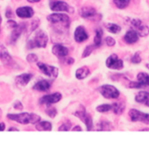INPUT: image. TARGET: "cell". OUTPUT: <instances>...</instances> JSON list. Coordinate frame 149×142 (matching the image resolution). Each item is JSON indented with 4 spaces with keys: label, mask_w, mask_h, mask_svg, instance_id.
Wrapping results in <instances>:
<instances>
[{
    "label": "cell",
    "mask_w": 149,
    "mask_h": 142,
    "mask_svg": "<svg viewBox=\"0 0 149 142\" xmlns=\"http://www.w3.org/2000/svg\"><path fill=\"white\" fill-rule=\"evenodd\" d=\"M26 60L29 63H34L38 61V57L34 54H29L27 55Z\"/></svg>",
    "instance_id": "cell-35"
},
{
    "label": "cell",
    "mask_w": 149,
    "mask_h": 142,
    "mask_svg": "<svg viewBox=\"0 0 149 142\" xmlns=\"http://www.w3.org/2000/svg\"><path fill=\"white\" fill-rule=\"evenodd\" d=\"M37 67H39L41 72L50 78H56L58 75V69L54 66L45 64L42 62L37 63Z\"/></svg>",
    "instance_id": "cell-7"
},
{
    "label": "cell",
    "mask_w": 149,
    "mask_h": 142,
    "mask_svg": "<svg viewBox=\"0 0 149 142\" xmlns=\"http://www.w3.org/2000/svg\"><path fill=\"white\" fill-rule=\"evenodd\" d=\"M2 116V111H1V109H0V117Z\"/></svg>",
    "instance_id": "cell-49"
},
{
    "label": "cell",
    "mask_w": 149,
    "mask_h": 142,
    "mask_svg": "<svg viewBox=\"0 0 149 142\" xmlns=\"http://www.w3.org/2000/svg\"><path fill=\"white\" fill-rule=\"evenodd\" d=\"M29 2H31V3H35V2H40V0H27Z\"/></svg>",
    "instance_id": "cell-47"
},
{
    "label": "cell",
    "mask_w": 149,
    "mask_h": 142,
    "mask_svg": "<svg viewBox=\"0 0 149 142\" xmlns=\"http://www.w3.org/2000/svg\"><path fill=\"white\" fill-rule=\"evenodd\" d=\"M9 120L17 122L22 125L27 124H37L40 121L41 118L40 116L36 114H29L27 112L20 113V114H8L7 115Z\"/></svg>",
    "instance_id": "cell-1"
},
{
    "label": "cell",
    "mask_w": 149,
    "mask_h": 142,
    "mask_svg": "<svg viewBox=\"0 0 149 142\" xmlns=\"http://www.w3.org/2000/svg\"><path fill=\"white\" fill-rule=\"evenodd\" d=\"M129 115H130L132 121L134 122H143L144 124L149 125V114L142 112L139 110L132 108V109H130Z\"/></svg>",
    "instance_id": "cell-6"
},
{
    "label": "cell",
    "mask_w": 149,
    "mask_h": 142,
    "mask_svg": "<svg viewBox=\"0 0 149 142\" xmlns=\"http://www.w3.org/2000/svg\"><path fill=\"white\" fill-rule=\"evenodd\" d=\"M99 128L100 129H98V130L100 131H110L113 128V126L111 123L109 122L102 121L99 125Z\"/></svg>",
    "instance_id": "cell-28"
},
{
    "label": "cell",
    "mask_w": 149,
    "mask_h": 142,
    "mask_svg": "<svg viewBox=\"0 0 149 142\" xmlns=\"http://www.w3.org/2000/svg\"><path fill=\"white\" fill-rule=\"evenodd\" d=\"M105 27L107 31L113 34H118L121 30V27L116 24H112V23H108L106 24Z\"/></svg>",
    "instance_id": "cell-25"
},
{
    "label": "cell",
    "mask_w": 149,
    "mask_h": 142,
    "mask_svg": "<svg viewBox=\"0 0 149 142\" xmlns=\"http://www.w3.org/2000/svg\"><path fill=\"white\" fill-rule=\"evenodd\" d=\"M8 131H19V130L17 129L16 127H10V128L8 129Z\"/></svg>",
    "instance_id": "cell-46"
},
{
    "label": "cell",
    "mask_w": 149,
    "mask_h": 142,
    "mask_svg": "<svg viewBox=\"0 0 149 142\" xmlns=\"http://www.w3.org/2000/svg\"><path fill=\"white\" fill-rule=\"evenodd\" d=\"M146 67H147V68L149 70V63H148V64H146Z\"/></svg>",
    "instance_id": "cell-48"
},
{
    "label": "cell",
    "mask_w": 149,
    "mask_h": 142,
    "mask_svg": "<svg viewBox=\"0 0 149 142\" xmlns=\"http://www.w3.org/2000/svg\"><path fill=\"white\" fill-rule=\"evenodd\" d=\"M74 116L78 117V119H80V120L85 124V125L86 126L87 130L90 131V130H92L93 120L92 119H91V116H90L88 113H86L85 108H84L83 110L77 111L76 112L74 113Z\"/></svg>",
    "instance_id": "cell-9"
},
{
    "label": "cell",
    "mask_w": 149,
    "mask_h": 142,
    "mask_svg": "<svg viewBox=\"0 0 149 142\" xmlns=\"http://www.w3.org/2000/svg\"><path fill=\"white\" fill-rule=\"evenodd\" d=\"M36 129L38 131H51L52 130V125L48 121H40L36 125Z\"/></svg>",
    "instance_id": "cell-22"
},
{
    "label": "cell",
    "mask_w": 149,
    "mask_h": 142,
    "mask_svg": "<svg viewBox=\"0 0 149 142\" xmlns=\"http://www.w3.org/2000/svg\"><path fill=\"white\" fill-rule=\"evenodd\" d=\"M33 76L31 73H23L18 75L15 77V82L17 84L20 86H26L29 84L31 79L32 78Z\"/></svg>",
    "instance_id": "cell-18"
},
{
    "label": "cell",
    "mask_w": 149,
    "mask_h": 142,
    "mask_svg": "<svg viewBox=\"0 0 149 142\" xmlns=\"http://www.w3.org/2000/svg\"><path fill=\"white\" fill-rule=\"evenodd\" d=\"M134 30L137 31L140 37H146L149 34V27L147 26L141 25Z\"/></svg>",
    "instance_id": "cell-27"
},
{
    "label": "cell",
    "mask_w": 149,
    "mask_h": 142,
    "mask_svg": "<svg viewBox=\"0 0 149 142\" xmlns=\"http://www.w3.org/2000/svg\"><path fill=\"white\" fill-rule=\"evenodd\" d=\"M112 110L117 115H121L125 109V104L124 103H115L112 105Z\"/></svg>",
    "instance_id": "cell-24"
},
{
    "label": "cell",
    "mask_w": 149,
    "mask_h": 142,
    "mask_svg": "<svg viewBox=\"0 0 149 142\" xmlns=\"http://www.w3.org/2000/svg\"><path fill=\"white\" fill-rule=\"evenodd\" d=\"M66 62H67V64H73V63H74V60L73 59L72 57H69V58L67 59V61H66Z\"/></svg>",
    "instance_id": "cell-43"
},
{
    "label": "cell",
    "mask_w": 149,
    "mask_h": 142,
    "mask_svg": "<svg viewBox=\"0 0 149 142\" xmlns=\"http://www.w3.org/2000/svg\"><path fill=\"white\" fill-rule=\"evenodd\" d=\"M26 29V24L24 23H21V24H18V27L13 29L12 33H11L10 39V43L11 44H15L16 41H18V38L21 35L24 30Z\"/></svg>",
    "instance_id": "cell-12"
},
{
    "label": "cell",
    "mask_w": 149,
    "mask_h": 142,
    "mask_svg": "<svg viewBox=\"0 0 149 142\" xmlns=\"http://www.w3.org/2000/svg\"><path fill=\"white\" fill-rule=\"evenodd\" d=\"M39 23H40V21L38 19H34L31 21V31H34V30H35L38 27V26H39Z\"/></svg>",
    "instance_id": "cell-41"
},
{
    "label": "cell",
    "mask_w": 149,
    "mask_h": 142,
    "mask_svg": "<svg viewBox=\"0 0 149 142\" xmlns=\"http://www.w3.org/2000/svg\"><path fill=\"white\" fill-rule=\"evenodd\" d=\"M95 48H97V47H96L94 45H88V46L85 48V50L84 51V52H83V55H82L83 58H86V57H89Z\"/></svg>",
    "instance_id": "cell-31"
},
{
    "label": "cell",
    "mask_w": 149,
    "mask_h": 142,
    "mask_svg": "<svg viewBox=\"0 0 149 142\" xmlns=\"http://www.w3.org/2000/svg\"><path fill=\"white\" fill-rule=\"evenodd\" d=\"M103 31L102 29H97L96 30V34L94 37V45L96 47H100L102 44V38Z\"/></svg>",
    "instance_id": "cell-26"
},
{
    "label": "cell",
    "mask_w": 149,
    "mask_h": 142,
    "mask_svg": "<svg viewBox=\"0 0 149 142\" xmlns=\"http://www.w3.org/2000/svg\"><path fill=\"white\" fill-rule=\"evenodd\" d=\"M72 131H82V128H81L80 126L77 125L75 126V127H74V128L72 129Z\"/></svg>",
    "instance_id": "cell-44"
},
{
    "label": "cell",
    "mask_w": 149,
    "mask_h": 142,
    "mask_svg": "<svg viewBox=\"0 0 149 142\" xmlns=\"http://www.w3.org/2000/svg\"><path fill=\"white\" fill-rule=\"evenodd\" d=\"M0 60L5 65L8 67H13L15 65V62L13 59L8 50L3 47V45L0 50Z\"/></svg>",
    "instance_id": "cell-11"
},
{
    "label": "cell",
    "mask_w": 149,
    "mask_h": 142,
    "mask_svg": "<svg viewBox=\"0 0 149 142\" xmlns=\"http://www.w3.org/2000/svg\"><path fill=\"white\" fill-rule=\"evenodd\" d=\"M48 42V37L46 33L40 29L36 31L34 38L27 42L26 47L28 49L35 48H45Z\"/></svg>",
    "instance_id": "cell-2"
},
{
    "label": "cell",
    "mask_w": 149,
    "mask_h": 142,
    "mask_svg": "<svg viewBox=\"0 0 149 142\" xmlns=\"http://www.w3.org/2000/svg\"><path fill=\"white\" fill-rule=\"evenodd\" d=\"M112 105L110 104H102L97 107V111L100 113H104L112 110Z\"/></svg>",
    "instance_id": "cell-30"
},
{
    "label": "cell",
    "mask_w": 149,
    "mask_h": 142,
    "mask_svg": "<svg viewBox=\"0 0 149 142\" xmlns=\"http://www.w3.org/2000/svg\"><path fill=\"white\" fill-rule=\"evenodd\" d=\"M141 62H142V58L141 57H140V53L139 52V51H137V52H136L135 54H134V56L132 57L131 62L133 63V64H140Z\"/></svg>",
    "instance_id": "cell-33"
},
{
    "label": "cell",
    "mask_w": 149,
    "mask_h": 142,
    "mask_svg": "<svg viewBox=\"0 0 149 142\" xmlns=\"http://www.w3.org/2000/svg\"><path fill=\"white\" fill-rule=\"evenodd\" d=\"M61 97H62V95L59 92H55L54 94H46V95H44L43 97H42L40 99V104H46L48 106H50L51 104L58 103V101L61 100Z\"/></svg>",
    "instance_id": "cell-10"
},
{
    "label": "cell",
    "mask_w": 149,
    "mask_h": 142,
    "mask_svg": "<svg viewBox=\"0 0 149 142\" xmlns=\"http://www.w3.org/2000/svg\"><path fill=\"white\" fill-rule=\"evenodd\" d=\"M106 66L113 70H121L124 68V62L120 59L116 54H112L106 60Z\"/></svg>",
    "instance_id": "cell-8"
},
{
    "label": "cell",
    "mask_w": 149,
    "mask_h": 142,
    "mask_svg": "<svg viewBox=\"0 0 149 142\" xmlns=\"http://www.w3.org/2000/svg\"><path fill=\"white\" fill-rule=\"evenodd\" d=\"M131 24L134 29H137V27L142 25V21L141 20L138 19V18H134V19H132L131 21Z\"/></svg>",
    "instance_id": "cell-38"
},
{
    "label": "cell",
    "mask_w": 149,
    "mask_h": 142,
    "mask_svg": "<svg viewBox=\"0 0 149 142\" xmlns=\"http://www.w3.org/2000/svg\"><path fill=\"white\" fill-rule=\"evenodd\" d=\"M52 52L57 57L64 58L66 56L68 55L69 50L67 47L64 46L61 44H56V45H54V47L52 48Z\"/></svg>",
    "instance_id": "cell-16"
},
{
    "label": "cell",
    "mask_w": 149,
    "mask_h": 142,
    "mask_svg": "<svg viewBox=\"0 0 149 142\" xmlns=\"http://www.w3.org/2000/svg\"><path fill=\"white\" fill-rule=\"evenodd\" d=\"M0 34H1V28H0Z\"/></svg>",
    "instance_id": "cell-50"
},
{
    "label": "cell",
    "mask_w": 149,
    "mask_h": 142,
    "mask_svg": "<svg viewBox=\"0 0 149 142\" xmlns=\"http://www.w3.org/2000/svg\"><path fill=\"white\" fill-rule=\"evenodd\" d=\"M51 9L56 12H72L70 11L71 8L69 6L68 4L62 1H56L53 2L51 5Z\"/></svg>",
    "instance_id": "cell-14"
},
{
    "label": "cell",
    "mask_w": 149,
    "mask_h": 142,
    "mask_svg": "<svg viewBox=\"0 0 149 142\" xmlns=\"http://www.w3.org/2000/svg\"><path fill=\"white\" fill-rule=\"evenodd\" d=\"M5 129V124L4 122H0V131H3Z\"/></svg>",
    "instance_id": "cell-45"
},
{
    "label": "cell",
    "mask_w": 149,
    "mask_h": 142,
    "mask_svg": "<svg viewBox=\"0 0 149 142\" xmlns=\"http://www.w3.org/2000/svg\"><path fill=\"white\" fill-rule=\"evenodd\" d=\"M114 4L119 9H124L130 5V0H113Z\"/></svg>",
    "instance_id": "cell-29"
},
{
    "label": "cell",
    "mask_w": 149,
    "mask_h": 142,
    "mask_svg": "<svg viewBox=\"0 0 149 142\" xmlns=\"http://www.w3.org/2000/svg\"><path fill=\"white\" fill-rule=\"evenodd\" d=\"M5 16H6V18H13V13L12 10L10 9V8H8L6 12H5Z\"/></svg>",
    "instance_id": "cell-42"
},
{
    "label": "cell",
    "mask_w": 149,
    "mask_h": 142,
    "mask_svg": "<svg viewBox=\"0 0 149 142\" xmlns=\"http://www.w3.org/2000/svg\"><path fill=\"white\" fill-rule=\"evenodd\" d=\"M7 24H8V27L13 29L14 28H15V27H18V24H17L15 21H13V20H11V19L8 20V22H7Z\"/></svg>",
    "instance_id": "cell-40"
},
{
    "label": "cell",
    "mask_w": 149,
    "mask_h": 142,
    "mask_svg": "<svg viewBox=\"0 0 149 142\" xmlns=\"http://www.w3.org/2000/svg\"><path fill=\"white\" fill-rule=\"evenodd\" d=\"M48 20L52 24H61L66 28L70 25V17L64 13H53L48 16Z\"/></svg>",
    "instance_id": "cell-5"
},
{
    "label": "cell",
    "mask_w": 149,
    "mask_h": 142,
    "mask_svg": "<svg viewBox=\"0 0 149 142\" xmlns=\"http://www.w3.org/2000/svg\"><path fill=\"white\" fill-rule=\"evenodd\" d=\"M80 15L86 19L92 21H100L102 19V15L98 14L94 8L91 7H84L80 10Z\"/></svg>",
    "instance_id": "cell-4"
},
{
    "label": "cell",
    "mask_w": 149,
    "mask_h": 142,
    "mask_svg": "<svg viewBox=\"0 0 149 142\" xmlns=\"http://www.w3.org/2000/svg\"><path fill=\"white\" fill-rule=\"evenodd\" d=\"M90 74L89 69L87 67H82L78 68L75 72V76L78 79L82 80L86 78Z\"/></svg>",
    "instance_id": "cell-21"
},
{
    "label": "cell",
    "mask_w": 149,
    "mask_h": 142,
    "mask_svg": "<svg viewBox=\"0 0 149 142\" xmlns=\"http://www.w3.org/2000/svg\"><path fill=\"white\" fill-rule=\"evenodd\" d=\"M16 15L21 18H30L34 15V10L31 7L24 6L18 8L15 11Z\"/></svg>",
    "instance_id": "cell-15"
},
{
    "label": "cell",
    "mask_w": 149,
    "mask_h": 142,
    "mask_svg": "<svg viewBox=\"0 0 149 142\" xmlns=\"http://www.w3.org/2000/svg\"><path fill=\"white\" fill-rule=\"evenodd\" d=\"M124 39L127 44L135 43L139 40V34L134 29H131L126 33Z\"/></svg>",
    "instance_id": "cell-17"
},
{
    "label": "cell",
    "mask_w": 149,
    "mask_h": 142,
    "mask_svg": "<svg viewBox=\"0 0 149 142\" xmlns=\"http://www.w3.org/2000/svg\"><path fill=\"white\" fill-rule=\"evenodd\" d=\"M137 81L143 86V87H149V74L143 72L137 74Z\"/></svg>",
    "instance_id": "cell-23"
},
{
    "label": "cell",
    "mask_w": 149,
    "mask_h": 142,
    "mask_svg": "<svg viewBox=\"0 0 149 142\" xmlns=\"http://www.w3.org/2000/svg\"><path fill=\"white\" fill-rule=\"evenodd\" d=\"M135 100L137 103H142L149 107V92L146 91L140 92L135 96Z\"/></svg>",
    "instance_id": "cell-19"
},
{
    "label": "cell",
    "mask_w": 149,
    "mask_h": 142,
    "mask_svg": "<svg viewBox=\"0 0 149 142\" xmlns=\"http://www.w3.org/2000/svg\"><path fill=\"white\" fill-rule=\"evenodd\" d=\"M105 43L107 44V45L108 46L112 47V46H114L116 45V41L114 38H113L112 37H107L105 38Z\"/></svg>",
    "instance_id": "cell-37"
},
{
    "label": "cell",
    "mask_w": 149,
    "mask_h": 142,
    "mask_svg": "<svg viewBox=\"0 0 149 142\" xmlns=\"http://www.w3.org/2000/svg\"><path fill=\"white\" fill-rule=\"evenodd\" d=\"M51 82L48 80H42V81H38L36 83L33 87V89L37 91L40 92H45L48 91L50 88H51Z\"/></svg>",
    "instance_id": "cell-20"
},
{
    "label": "cell",
    "mask_w": 149,
    "mask_h": 142,
    "mask_svg": "<svg viewBox=\"0 0 149 142\" xmlns=\"http://www.w3.org/2000/svg\"><path fill=\"white\" fill-rule=\"evenodd\" d=\"M74 41L78 43H83L88 38V35L84 27L79 26L76 28L74 33Z\"/></svg>",
    "instance_id": "cell-13"
},
{
    "label": "cell",
    "mask_w": 149,
    "mask_h": 142,
    "mask_svg": "<svg viewBox=\"0 0 149 142\" xmlns=\"http://www.w3.org/2000/svg\"><path fill=\"white\" fill-rule=\"evenodd\" d=\"M127 88L131 89H141L143 88V86L140 84L139 81H129L128 80V84L127 85Z\"/></svg>",
    "instance_id": "cell-32"
},
{
    "label": "cell",
    "mask_w": 149,
    "mask_h": 142,
    "mask_svg": "<svg viewBox=\"0 0 149 142\" xmlns=\"http://www.w3.org/2000/svg\"><path fill=\"white\" fill-rule=\"evenodd\" d=\"M13 107L15 109L19 110V111H22L23 108H24V106H23L22 103L19 100H16L15 103H13Z\"/></svg>",
    "instance_id": "cell-39"
},
{
    "label": "cell",
    "mask_w": 149,
    "mask_h": 142,
    "mask_svg": "<svg viewBox=\"0 0 149 142\" xmlns=\"http://www.w3.org/2000/svg\"><path fill=\"white\" fill-rule=\"evenodd\" d=\"M71 128V123L70 122H64L61 125V126L58 128L59 131H68Z\"/></svg>",
    "instance_id": "cell-36"
},
{
    "label": "cell",
    "mask_w": 149,
    "mask_h": 142,
    "mask_svg": "<svg viewBox=\"0 0 149 142\" xmlns=\"http://www.w3.org/2000/svg\"><path fill=\"white\" fill-rule=\"evenodd\" d=\"M45 113L49 116L51 118H54V117L56 116L57 114V111L55 108H53V107H49L48 109L45 111Z\"/></svg>",
    "instance_id": "cell-34"
},
{
    "label": "cell",
    "mask_w": 149,
    "mask_h": 142,
    "mask_svg": "<svg viewBox=\"0 0 149 142\" xmlns=\"http://www.w3.org/2000/svg\"><path fill=\"white\" fill-rule=\"evenodd\" d=\"M98 91L106 99H116L120 95V92L114 86L110 84L101 86Z\"/></svg>",
    "instance_id": "cell-3"
}]
</instances>
